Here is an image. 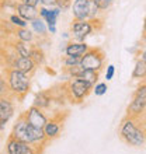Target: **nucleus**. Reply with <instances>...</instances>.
Returning a JSON list of instances; mask_svg holds the SVG:
<instances>
[{
    "instance_id": "obj_1",
    "label": "nucleus",
    "mask_w": 146,
    "mask_h": 154,
    "mask_svg": "<svg viewBox=\"0 0 146 154\" xmlns=\"http://www.w3.org/2000/svg\"><path fill=\"white\" fill-rule=\"evenodd\" d=\"M139 119L141 118L126 115L118 129L121 140L131 147H142L146 144V123Z\"/></svg>"
},
{
    "instance_id": "obj_2",
    "label": "nucleus",
    "mask_w": 146,
    "mask_h": 154,
    "mask_svg": "<svg viewBox=\"0 0 146 154\" xmlns=\"http://www.w3.org/2000/svg\"><path fill=\"white\" fill-rule=\"evenodd\" d=\"M4 77L8 83L10 95L14 100H24L31 88V76L16 69H6Z\"/></svg>"
},
{
    "instance_id": "obj_3",
    "label": "nucleus",
    "mask_w": 146,
    "mask_h": 154,
    "mask_svg": "<svg viewBox=\"0 0 146 154\" xmlns=\"http://www.w3.org/2000/svg\"><path fill=\"white\" fill-rule=\"evenodd\" d=\"M63 90H65L66 94V100L69 102L81 104L90 95L91 90H93V85L86 83L84 80H80V79H70L63 85Z\"/></svg>"
},
{
    "instance_id": "obj_4",
    "label": "nucleus",
    "mask_w": 146,
    "mask_h": 154,
    "mask_svg": "<svg viewBox=\"0 0 146 154\" xmlns=\"http://www.w3.org/2000/svg\"><path fill=\"white\" fill-rule=\"evenodd\" d=\"M80 67L100 73L106 67V53L100 48H90L80 57Z\"/></svg>"
},
{
    "instance_id": "obj_5",
    "label": "nucleus",
    "mask_w": 146,
    "mask_h": 154,
    "mask_svg": "<svg viewBox=\"0 0 146 154\" xmlns=\"http://www.w3.org/2000/svg\"><path fill=\"white\" fill-rule=\"evenodd\" d=\"M146 111V81H141L132 95V101L126 108V115L134 118H142Z\"/></svg>"
},
{
    "instance_id": "obj_6",
    "label": "nucleus",
    "mask_w": 146,
    "mask_h": 154,
    "mask_svg": "<svg viewBox=\"0 0 146 154\" xmlns=\"http://www.w3.org/2000/svg\"><path fill=\"white\" fill-rule=\"evenodd\" d=\"M96 23L98 21L90 20H73L70 24V37L73 41L77 42H86V39L94 32Z\"/></svg>"
},
{
    "instance_id": "obj_7",
    "label": "nucleus",
    "mask_w": 146,
    "mask_h": 154,
    "mask_svg": "<svg viewBox=\"0 0 146 154\" xmlns=\"http://www.w3.org/2000/svg\"><path fill=\"white\" fill-rule=\"evenodd\" d=\"M6 153L7 154H41L42 150L35 146H31L28 143L21 142L18 139L8 136L6 142Z\"/></svg>"
},
{
    "instance_id": "obj_8",
    "label": "nucleus",
    "mask_w": 146,
    "mask_h": 154,
    "mask_svg": "<svg viewBox=\"0 0 146 154\" xmlns=\"http://www.w3.org/2000/svg\"><path fill=\"white\" fill-rule=\"evenodd\" d=\"M61 14H62V11L58 7H44V6H40V7H38V16L46 23L48 32L51 34V35L56 34L58 18H59Z\"/></svg>"
},
{
    "instance_id": "obj_9",
    "label": "nucleus",
    "mask_w": 146,
    "mask_h": 154,
    "mask_svg": "<svg viewBox=\"0 0 146 154\" xmlns=\"http://www.w3.org/2000/svg\"><path fill=\"white\" fill-rule=\"evenodd\" d=\"M16 106L13 97H2L0 98V132L6 129L7 122L14 116Z\"/></svg>"
},
{
    "instance_id": "obj_10",
    "label": "nucleus",
    "mask_w": 146,
    "mask_h": 154,
    "mask_svg": "<svg viewBox=\"0 0 146 154\" xmlns=\"http://www.w3.org/2000/svg\"><path fill=\"white\" fill-rule=\"evenodd\" d=\"M23 115H24L25 121L28 122L30 125L35 126V128H40V129L44 128L45 123H46L49 119L48 115L45 114V111L40 109V108H36V106H34V105L27 108V111L23 112Z\"/></svg>"
},
{
    "instance_id": "obj_11",
    "label": "nucleus",
    "mask_w": 146,
    "mask_h": 154,
    "mask_svg": "<svg viewBox=\"0 0 146 154\" xmlns=\"http://www.w3.org/2000/svg\"><path fill=\"white\" fill-rule=\"evenodd\" d=\"M62 128H63V118L62 116H52L49 118L48 122L45 123V126L42 128L44 129V133L46 136V140L48 142H52L55 139H58L61 136Z\"/></svg>"
},
{
    "instance_id": "obj_12",
    "label": "nucleus",
    "mask_w": 146,
    "mask_h": 154,
    "mask_svg": "<svg viewBox=\"0 0 146 154\" xmlns=\"http://www.w3.org/2000/svg\"><path fill=\"white\" fill-rule=\"evenodd\" d=\"M38 66L35 65V62L31 59V57H23V56H18L17 55L14 57V60L11 62V65L8 69H16V70H20L23 73L28 74V76H33L35 73V70Z\"/></svg>"
},
{
    "instance_id": "obj_13",
    "label": "nucleus",
    "mask_w": 146,
    "mask_h": 154,
    "mask_svg": "<svg viewBox=\"0 0 146 154\" xmlns=\"http://www.w3.org/2000/svg\"><path fill=\"white\" fill-rule=\"evenodd\" d=\"M53 101H55V98H53V93L51 90H41L34 95L33 105L42 111H46L52 106Z\"/></svg>"
},
{
    "instance_id": "obj_14",
    "label": "nucleus",
    "mask_w": 146,
    "mask_h": 154,
    "mask_svg": "<svg viewBox=\"0 0 146 154\" xmlns=\"http://www.w3.org/2000/svg\"><path fill=\"white\" fill-rule=\"evenodd\" d=\"M90 49V46L87 45V42H77V41H68L63 48L66 56H77L81 57L87 51Z\"/></svg>"
},
{
    "instance_id": "obj_15",
    "label": "nucleus",
    "mask_w": 146,
    "mask_h": 154,
    "mask_svg": "<svg viewBox=\"0 0 146 154\" xmlns=\"http://www.w3.org/2000/svg\"><path fill=\"white\" fill-rule=\"evenodd\" d=\"M70 10L73 20H89V0H73Z\"/></svg>"
},
{
    "instance_id": "obj_16",
    "label": "nucleus",
    "mask_w": 146,
    "mask_h": 154,
    "mask_svg": "<svg viewBox=\"0 0 146 154\" xmlns=\"http://www.w3.org/2000/svg\"><path fill=\"white\" fill-rule=\"evenodd\" d=\"M16 13L21 17V18H24L27 23H30V21H33L34 18L38 17V7H33V6H28V4L17 2Z\"/></svg>"
},
{
    "instance_id": "obj_17",
    "label": "nucleus",
    "mask_w": 146,
    "mask_h": 154,
    "mask_svg": "<svg viewBox=\"0 0 146 154\" xmlns=\"http://www.w3.org/2000/svg\"><path fill=\"white\" fill-rule=\"evenodd\" d=\"M8 45L18 56L30 57V55H31V48H33L31 44H25V42H21V41L13 38L11 41H8Z\"/></svg>"
},
{
    "instance_id": "obj_18",
    "label": "nucleus",
    "mask_w": 146,
    "mask_h": 154,
    "mask_svg": "<svg viewBox=\"0 0 146 154\" xmlns=\"http://www.w3.org/2000/svg\"><path fill=\"white\" fill-rule=\"evenodd\" d=\"M30 28L33 29V32L35 34L38 38H46L48 37V27H46V23H45L40 16L34 18L33 21H30Z\"/></svg>"
},
{
    "instance_id": "obj_19",
    "label": "nucleus",
    "mask_w": 146,
    "mask_h": 154,
    "mask_svg": "<svg viewBox=\"0 0 146 154\" xmlns=\"http://www.w3.org/2000/svg\"><path fill=\"white\" fill-rule=\"evenodd\" d=\"M13 38L21 41V42H25V44H31V45L36 41V35L33 32V29L28 28V27L27 28H16V31L13 34Z\"/></svg>"
},
{
    "instance_id": "obj_20",
    "label": "nucleus",
    "mask_w": 146,
    "mask_h": 154,
    "mask_svg": "<svg viewBox=\"0 0 146 154\" xmlns=\"http://www.w3.org/2000/svg\"><path fill=\"white\" fill-rule=\"evenodd\" d=\"M14 31H16V28L11 25L10 21L0 18V42H8L11 39Z\"/></svg>"
},
{
    "instance_id": "obj_21",
    "label": "nucleus",
    "mask_w": 146,
    "mask_h": 154,
    "mask_svg": "<svg viewBox=\"0 0 146 154\" xmlns=\"http://www.w3.org/2000/svg\"><path fill=\"white\" fill-rule=\"evenodd\" d=\"M30 57H31V59L35 62L36 66H44L45 63H46V56H45L44 49L41 48V46H36V45H33Z\"/></svg>"
},
{
    "instance_id": "obj_22",
    "label": "nucleus",
    "mask_w": 146,
    "mask_h": 154,
    "mask_svg": "<svg viewBox=\"0 0 146 154\" xmlns=\"http://www.w3.org/2000/svg\"><path fill=\"white\" fill-rule=\"evenodd\" d=\"M132 79L135 80H141V81H146V63L142 60H136L132 70Z\"/></svg>"
},
{
    "instance_id": "obj_23",
    "label": "nucleus",
    "mask_w": 146,
    "mask_h": 154,
    "mask_svg": "<svg viewBox=\"0 0 146 154\" xmlns=\"http://www.w3.org/2000/svg\"><path fill=\"white\" fill-rule=\"evenodd\" d=\"M7 20L11 23V25L14 28H27V27H28V23H27L24 18H21L17 13H11V14L7 17Z\"/></svg>"
},
{
    "instance_id": "obj_24",
    "label": "nucleus",
    "mask_w": 146,
    "mask_h": 154,
    "mask_svg": "<svg viewBox=\"0 0 146 154\" xmlns=\"http://www.w3.org/2000/svg\"><path fill=\"white\" fill-rule=\"evenodd\" d=\"M101 10L97 7V4L93 0H89V20L90 21H98L101 16Z\"/></svg>"
},
{
    "instance_id": "obj_25",
    "label": "nucleus",
    "mask_w": 146,
    "mask_h": 154,
    "mask_svg": "<svg viewBox=\"0 0 146 154\" xmlns=\"http://www.w3.org/2000/svg\"><path fill=\"white\" fill-rule=\"evenodd\" d=\"M63 69H68V67H76V66H80V57L77 56H63V59L61 60Z\"/></svg>"
},
{
    "instance_id": "obj_26",
    "label": "nucleus",
    "mask_w": 146,
    "mask_h": 154,
    "mask_svg": "<svg viewBox=\"0 0 146 154\" xmlns=\"http://www.w3.org/2000/svg\"><path fill=\"white\" fill-rule=\"evenodd\" d=\"M107 90H108L107 83H104V81H97V83L93 85L91 93H93L96 97H103V95H106L107 94Z\"/></svg>"
},
{
    "instance_id": "obj_27",
    "label": "nucleus",
    "mask_w": 146,
    "mask_h": 154,
    "mask_svg": "<svg viewBox=\"0 0 146 154\" xmlns=\"http://www.w3.org/2000/svg\"><path fill=\"white\" fill-rule=\"evenodd\" d=\"M2 97H11L10 95V88H8V83L6 77L0 76V98Z\"/></svg>"
},
{
    "instance_id": "obj_28",
    "label": "nucleus",
    "mask_w": 146,
    "mask_h": 154,
    "mask_svg": "<svg viewBox=\"0 0 146 154\" xmlns=\"http://www.w3.org/2000/svg\"><path fill=\"white\" fill-rule=\"evenodd\" d=\"M93 2L97 4V7L103 13H106L107 10H110V8L113 7V4L115 3V0H93Z\"/></svg>"
},
{
    "instance_id": "obj_29",
    "label": "nucleus",
    "mask_w": 146,
    "mask_h": 154,
    "mask_svg": "<svg viewBox=\"0 0 146 154\" xmlns=\"http://www.w3.org/2000/svg\"><path fill=\"white\" fill-rule=\"evenodd\" d=\"M72 3H73V0H58L56 7L59 8L62 13H65V11H68V10H70Z\"/></svg>"
},
{
    "instance_id": "obj_30",
    "label": "nucleus",
    "mask_w": 146,
    "mask_h": 154,
    "mask_svg": "<svg viewBox=\"0 0 146 154\" xmlns=\"http://www.w3.org/2000/svg\"><path fill=\"white\" fill-rule=\"evenodd\" d=\"M114 76H115V66H114V65H108V66H107V69H106V80L107 81L113 80Z\"/></svg>"
},
{
    "instance_id": "obj_31",
    "label": "nucleus",
    "mask_w": 146,
    "mask_h": 154,
    "mask_svg": "<svg viewBox=\"0 0 146 154\" xmlns=\"http://www.w3.org/2000/svg\"><path fill=\"white\" fill-rule=\"evenodd\" d=\"M18 2L28 4V6H33V7H40L41 6V0H18Z\"/></svg>"
},
{
    "instance_id": "obj_32",
    "label": "nucleus",
    "mask_w": 146,
    "mask_h": 154,
    "mask_svg": "<svg viewBox=\"0 0 146 154\" xmlns=\"http://www.w3.org/2000/svg\"><path fill=\"white\" fill-rule=\"evenodd\" d=\"M58 0H41V6L44 7H56Z\"/></svg>"
},
{
    "instance_id": "obj_33",
    "label": "nucleus",
    "mask_w": 146,
    "mask_h": 154,
    "mask_svg": "<svg viewBox=\"0 0 146 154\" xmlns=\"http://www.w3.org/2000/svg\"><path fill=\"white\" fill-rule=\"evenodd\" d=\"M138 59L146 63V46H143V48L141 49V51H139V53H138Z\"/></svg>"
},
{
    "instance_id": "obj_34",
    "label": "nucleus",
    "mask_w": 146,
    "mask_h": 154,
    "mask_svg": "<svg viewBox=\"0 0 146 154\" xmlns=\"http://www.w3.org/2000/svg\"><path fill=\"white\" fill-rule=\"evenodd\" d=\"M63 38H65V39H69V38H72V37H70V32H63Z\"/></svg>"
},
{
    "instance_id": "obj_35",
    "label": "nucleus",
    "mask_w": 146,
    "mask_h": 154,
    "mask_svg": "<svg viewBox=\"0 0 146 154\" xmlns=\"http://www.w3.org/2000/svg\"><path fill=\"white\" fill-rule=\"evenodd\" d=\"M146 32V14H145V18H143V34Z\"/></svg>"
},
{
    "instance_id": "obj_36",
    "label": "nucleus",
    "mask_w": 146,
    "mask_h": 154,
    "mask_svg": "<svg viewBox=\"0 0 146 154\" xmlns=\"http://www.w3.org/2000/svg\"><path fill=\"white\" fill-rule=\"evenodd\" d=\"M142 44H143V46H146V32L143 34V37H142Z\"/></svg>"
},
{
    "instance_id": "obj_37",
    "label": "nucleus",
    "mask_w": 146,
    "mask_h": 154,
    "mask_svg": "<svg viewBox=\"0 0 146 154\" xmlns=\"http://www.w3.org/2000/svg\"><path fill=\"white\" fill-rule=\"evenodd\" d=\"M4 154H7V153H6V151H4Z\"/></svg>"
}]
</instances>
